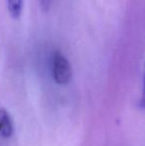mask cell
<instances>
[{"mask_svg":"<svg viewBox=\"0 0 145 146\" xmlns=\"http://www.w3.org/2000/svg\"><path fill=\"white\" fill-rule=\"evenodd\" d=\"M53 77L59 85H67L73 77L70 62L60 51H56L53 56Z\"/></svg>","mask_w":145,"mask_h":146,"instance_id":"obj_1","label":"cell"},{"mask_svg":"<svg viewBox=\"0 0 145 146\" xmlns=\"http://www.w3.org/2000/svg\"><path fill=\"white\" fill-rule=\"evenodd\" d=\"M13 123L9 113L0 108V134L4 137H10L13 134Z\"/></svg>","mask_w":145,"mask_h":146,"instance_id":"obj_2","label":"cell"},{"mask_svg":"<svg viewBox=\"0 0 145 146\" xmlns=\"http://www.w3.org/2000/svg\"><path fill=\"white\" fill-rule=\"evenodd\" d=\"M9 14L13 19L20 18L23 9V0H7Z\"/></svg>","mask_w":145,"mask_h":146,"instance_id":"obj_3","label":"cell"},{"mask_svg":"<svg viewBox=\"0 0 145 146\" xmlns=\"http://www.w3.org/2000/svg\"><path fill=\"white\" fill-rule=\"evenodd\" d=\"M140 106L142 108H145V71L143 75V87H142V94H141V100H140Z\"/></svg>","mask_w":145,"mask_h":146,"instance_id":"obj_4","label":"cell"}]
</instances>
